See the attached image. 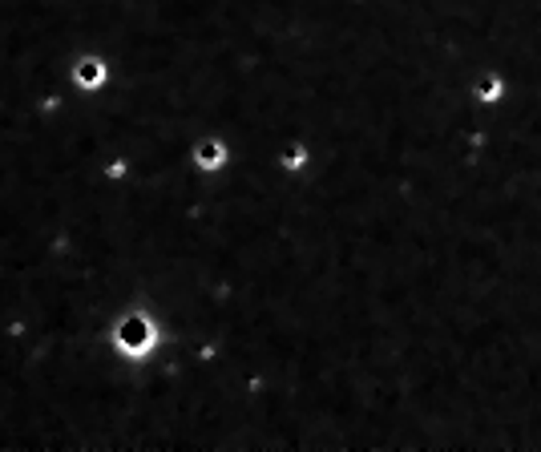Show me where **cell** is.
I'll return each instance as SVG.
<instances>
[{"label":"cell","instance_id":"6da1fadb","mask_svg":"<svg viewBox=\"0 0 541 452\" xmlns=\"http://www.w3.org/2000/svg\"><path fill=\"white\" fill-rule=\"evenodd\" d=\"M505 93H509L505 73H485V77L473 81V101H481V105H501Z\"/></svg>","mask_w":541,"mask_h":452},{"label":"cell","instance_id":"7a4b0ae2","mask_svg":"<svg viewBox=\"0 0 541 452\" xmlns=\"http://www.w3.org/2000/svg\"><path fill=\"white\" fill-rule=\"evenodd\" d=\"M223 162H227L223 141H202V146H198V166H202V170H218Z\"/></svg>","mask_w":541,"mask_h":452}]
</instances>
